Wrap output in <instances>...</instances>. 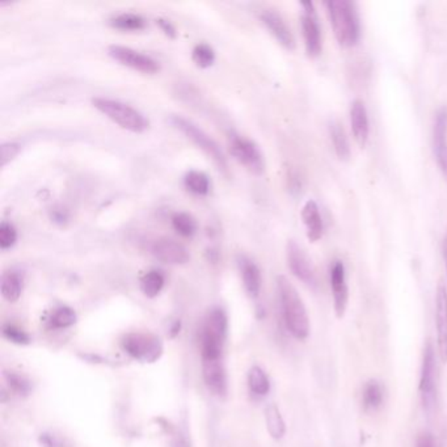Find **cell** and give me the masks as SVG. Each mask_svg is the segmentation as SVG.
Wrapping results in <instances>:
<instances>
[{
	"label": "cell",
	"instance_id": "7",
	"mask_svg": "<svg viewBox=\"0 0 447 447\" xmlns=\"http://www.w3.org/2000/svg\"><path fill=\"white\" fill-rule=\"evenodd\" d=\"M121 347L130 357L146 363L156 362L163 354V344L160 338L152 333H128L122 338Z\"/></svg>",
	"mask_w": 447,
	"mask_h": 447
},
{
	"label": "cell",
	"instance_id": "17",
	"mask_svg": "<svg viewBox=\"0 0 447 447\" xmlns=\"http://www.w3.org/2000/svg\"><path fill=\"white\" fill-rule=\"evenodd\" d=\"M202 378L210 392L218 398H225L227 394V375L220 361H202Z\"/></svg>",
	"mask_w": 447,
	"mask_h": 447
},
{
	"label": "cell",
	"instance_id": "33",
	"mask_svg": "<svg viewBox=\"0 0 447 447\" xmlns=\"http://www.w3.org/2000/svg\"><path fill=\"white\" fill-rule=\"evenodd\" d=\"M4 378L8 383L11 389L16 392L18 395H28L30 392V382L20 374H16L13 371L4 373Z\"/></svg>",
	"mask_w": 447,
	"mask_h": 447
},
{
	"label": "cell",
	"instance_id": "11",
	"mask_svg": "<svg viewBox=\"0 0 447 447\" xmlns=\"http://www.w3.org/2000/svg\"><path fill=\"white\" fill-rule=\"evenodd\" d=\"M303 13L300 16L302 33L308 55L315 57L321 51V29L319 24L318 15L312 1H302Z\"/></svg>",
	"mask_w": 447,
	"mask_h": 447
},
{
	"label": "cell",
	"instance_id": "18",
	"mask_svg": "<svg viewBox=\"0 0 447 447\" xmlns=\"http://www.w3.org/2000/svg\"><path fill=\"white\" fill-rule=\"evenodd\" d=\"M238 268L247 294L251 298H259L262 286V277L256 262L244 255H239Z\"/></svg>",
	"mask_w": 447,
	"mask_h": 447
},
{
	"label": "cell",
	"instance_id": "29",
	"mask_svg": "<svg viewBox=\"0 0 447 447\" xmlns=\"http://www.w3.org/2000/svg\"><path fill=\"white\" fill-rule=\"evenodd\" d=\"M171 222H172L173 229L182 238L194 236L196 232H197V229H199L196 219L193 218L188 213H182V211L175 213L172 215Z\"/></svg>",
	"mask_w": 447,
	"mask_h": 447
},
{
	"label": "cell",
	"instance_id": "37",
	"mask_svg": "<svg viewBox=\"0 0 447 447\" xmlns=\"http://www.w3.org/2000/svg\"><path fill=\"white\" fill-rule=\"evenodd\" d=\"M156 24L159 25L160 29L164 32L166 36H168L171 39H175V37H176V29H175V27L172 25L171 21L164 20V19H158Z\"/></svg>",
	"mask_w": 447,
	"mask_h": 447
},
{
	"label": "cell",
	"instance_id": "38",
	"mask_svg": "<svg viewBox=\"0 0 447 447\" xmlns=\"http://www.w3.org/2000/svg\"><path fill=\"white\" fill-rule=\"evenodd\" d=\"M442 256H443V261H445V267H446L447 272V229L445 232V236L442 240Z\"/></svg>",
	"mask_w": 447,
	"mask_h": 447
},
{
	"label": "cell",
	"instance_id": "35",
	"mask_svg": "<svg viewBox=\"0 0 447 447\" xmlns=\"http://www.w3.org/2000/svg\"><path fill=\"white\" fill-rule=\"evenodd\" d=\"M21 151V146L16 142H7L1 145V166L6 167L11 160L15 159Z\"/></svg>",
	"mask_w": 447,
	"mask_h": 447
},
{
	"label": "cell",
	"instance_id": "24",
	"mask_svg": "<svg viewBox=\"0 0 447 447\" xmlns=\"http://www.w3.org/2000/svg\"><path fill=\"white\" fill-rule=\"evenodd\" d=\"M265 422L269 434L273 439H282L286 434V424L281 415V411L276 404H269L265 408Z\"/></svg>",
	"mask_w": 447,
	"mask_h": 447
},
{
	"label": "cell",
	"instance_id": "21",
	"mask_svg": "<svg viewBox=\"0 0 447 447\" xmlns=\"http://www.w3.org/2000/svg\"><path fill=\"white\" fill-rule=\"evenodd\" d=\"M22 288H24V277L20 272L11 269L3 273L0 290H1L3 298L7 302L10 303L18 302L22 294Z\"/></svg>",
	"mask_w": 447,
	"mask_h": 447
},
{
	"label": "cell",
	"instance_id": "9",
	"mask_svg": "<svg viewBox=\"0 0 447 447\" xmlns=\"http://www.w3.org/2000/svg\"><path fill=\"white\" fill-rule=\"evenodd\" d=\"M108 54L110 58L117 60L122 66H126L131 70L140 71L143 74L154 75L160 71V65L158 60H154L147 54L131 49L122 45H110L108 48Z\"/></svg>",
	"mask_w": 447,
	"mask_h": 447
},
{
	"label": "cell",
	"instance_id": "16",
	"mask_svg": "<svg viewBox=\"0 0 447 447\" xmlns=\"http://www.w3.org/2000/svg\"><path fill=\"white\" fill-rule=\"evenodd\" d=\"M260 19L283 48L288 50L295 48L294 34L279 12L274 10H264L260 13Z\"/></svg>",
	"mask_w": 447,
	"mask_h": 447
},
{
	"label": "cell",
	"instance_id": "36",
	"mask_svg": "<svg viewBox=\"0 0 447 447\" xmlns=\"http://www.w3.org/2000/svg\"><path fill=\"white\" fill-rule=\"evenodd\" d=\"M416 447H437L436 438L432 433H421L416 439Z\"/></svg>",
	"mask_w": 447,
	"mask_h": 447
},
{
	"label": "cell",
	"instance_id": "22",
	"mask_svg": "<svg viewBox=\"0 0 447 447\" xmlns=\"http://www.w3.org/2000/svg\"><path fill=\"white\" fill-rule=\"evenodd\" d=\"M385 401V387L377 379H370L362 388L361 403L366 412H374Z\"/></svg>",
	"mask_w": 447,
	"mask_h": 447
},
{
	"label": "cell",
	"instance_id": "6",
	"mask_svg": "<svg viewBox=\"0 0 447 447\" xmlns=\"http://www.w3.org/2000/svg\"><path fill=\"white\" fill-rule=\"evenodd\" d=\"M420 398L424 412L432 416L437 406V359L436 349L430 341H427L421 366L420 377Z\"/></svg>",
	"mask_w": 447,
	"mask_h": 447
},
{
	"label": "cell",
	"instance_id": "4",
	"mask_svg": "<svg viewBox=\"0 0 447 447\" xmlns=\"http://www.w3.org/2000/svg\"><path fill=\"white\" fill-rule=\"evenodd\" d=\"M92 105L122 129L135 134L145 133L149 129V119L140 110L133 108L126 102L108 98H93Z\"/></svg>",
	"mask_w": 447,
	"mask_h": 447
},
{
	"label": "cell",
	"instance_id": "20",
	"mask_svg": "<svg viewBox=\"0 0 447 447\" xmlns=\"http://www.w3.org/2000/svg\"><path fill=\"white\" fill-rule=\"evenodd\" d=\"M302 219L306 227L307 238L311 241H318L324 232V222L318 204L314 199H309L302 209Z\"/></svg>",
	"mask_w": 447,
	"mask_h": 447
},
{
	"label": "cell",
	"instance_id": "30",
	"mask_svg": "<svg viewBox=\"0 0 447 447\" xmlns=\"http://www.w3.org/2000/svg\"><path fill=\"white\" fill-rule=\"evenodd\" d=\"M76 320H78L76 312L72 308L62 306L53 311L49 323L53 328L65 329L74 326Z\"/></svg>",
	"mask_w": 447,
	"mask_h": 447
},
{
	"label": "cell",
	"instance_id": "28",
	"mask_svg": "<svg viewBox=\"0 0 447 447\" xmlns=\"http://www.w3.org/2000/svg\"><path fill=\"white\" fill-rule=\"evenodd\" d=\"M184 185L196 196H208L210 193V179L201 171H189L184 178Z\"/></svg>",
	"mask_w": 447,
	"mask_h": 447
},
{
	"label": "cell",
	"instance_id": "10",
	"mask_svg": "<svg viewBox=\"0 0 447 447\" xmlns=\"http://www.w3.org/2000/svg\"><path fill=\"white\" fill-rule=\"evenodd\" d=\"M286 258H288V269L291 273L303 283H306L309 288L318 286L316 272L314 268V264L308 258L306 251L299 246L297 241L290 240L286 247Z\"/></svg>",
	"mask_w": 447,
	"mask_h": 447
},
{
	"label": "cell",
	"instance_id": "1",
	"mask_svg": "<svg viewBox=\"0 0 447 447\" xmlns=\"http://www.w3.org/2000/svg\"><path fill=\"white\" fill-rule=\"evenodd\" d=\"M279 305L285 326L293 338L306 340L309 335V318L298 290L285 276L277 277Z\"/></svg>",
	"mask_w": 447,
	"mask_h": 447
},
{
	"label": "cell",
	"instance_id": "26",
	"mask_svg": "<svg viewBox=\"0 0 447 447\" xmlns=\"http://www.w3.org/2000/svg\"><path fill=\"white\" fill-rule=\"evenodd\" d=\"M249 391L259 398L267 396L270 391V380L267 373L260 366H252L248 373Z\"/></svg>",
	"mask_w": 447,
	"mask_h": 447
},
{
	"label": "cell",
	"instance_id": "25",
	"mask_svg": "<svg viewBox=\"0 0 447 447\" xmlns=\"http://www.w3.org/2000/svg\"><path fill=\"white\" fill-rule=\"evenodd\" d=\"M329 133H331L332 143H333V147H335L338 158L348 160L350 158V145H349L348 137H347V133L342 128V125L338 121L331 122Z\"/></svg>",
	"mask_w": 447,
	"mask_h": 447
},
{
	"label": "cell",
	"instance_id": "5",
	"mask_svg": "<svg viewBox=\"0 0 447 447\" xmlns=\"http://www.w3.org/2000/svg\"><path fill=\"white\" fill-rule=\"evenodd\" d=\"M169 122L172 124L173 128H176L188 140H192L199 149H202L210 159L215 163L219 171H222L223 173L229 172V164H227V159H226L223 151L219 147L218 143L210 137L209 134H206L204 130L197 126L194 122H192L190 119L181 117V116H172L169 119Z\"/></svg>",
	"mask_w": 447,
	"mask_h": 447
},
{
	"label": "cell",
	"instance_id": "23",
	"mask_svg": "<svg viewBox=\"0 0 447 447\" xmlns=\"http://www.w3.org/2000/svg\"><path fill=\"white\" fill-rule=\"evenodd\" d=\"M110 25L114 29L124 30V32H140L146 29L147 21L138 13L124 12L116 15L113 19H110Z\"/></svg>",
	"mask_w": 447,
	"mask_h": 447
},
{
	"label": "cell",
	"instance_id": "3",
	"mask_svg": "<svg viewBox=\"0 0 447 447\" xmlns=\"http://www.w3.org/2000/svg\"><path fill=\"white\" fill-rule=\"evenodd\" d=\"M324 4L328 12L332 29L340 45H354L359 39L361 32L356 4L350 0H327Z\"/></svg>",
	"mask_w": 447,
	"mask_h": 447
},
{
	"label": "cell",
	"instance_id": "27",
	"mask_svg": "<svg viewBox=\"0 0 447 447\" xmlns=\"http://www.w3.org/2000/svg\"><path fill=\"white\" fill-rule=\"evenodd\" d=\"M166 285V279L159 270H149L140 279V290L147 298L158 297Z\"/></svg>",
	"mask_w": 447,
	"mask_h": 447
},
{
	"label": "cell",
	"instance_id": "19",
	"mask_svg": "<svg viewBox=\"0 0 447 447\" xmlns=\"http://www.w3.org/2000/svg\"><path fill=\"white\" fill-rule=\"evenodd\" d=\"M350 124L354 140L361 147H365L370 134L368 113L366 105L362 100H354L350 107Z\"/></svg>",
	"mask_w": 447,
	"mask_h": 447
},
{
	"label": "cell",
	"instance_id": "12",
	"mask_svg": "<svg viewBox=\"0 0 447 447\" xmlns=\"http://www.w3.org/2000/svg\"><path fill=\"white\" fill-rule=\"evenodd\" d=\"M149 251L155 259L168 265H184L190 260L188 249L173 239H156Z\"/></svg>",
	"mask_w": 447,
	"mask_h": 447
},
{
	"label": "cell",
	"instance_id": "15",
	"mask_svg": "<svg viewBox=\"0 0 447 447\" xmlns=\"http://www.w3.org/2000/svg\"><path fill=\"white\" fill-rule=\"evenodd\" d=\"M433 151L438 167L447 180V107L438 109L434 119Z\"/></svg>",
	"mask_w": 447,
	"mask_h": 447
},
{
	"label": "cell",
	"instance_id": "31",
	"mask_svg": "<svg viewBox=\"0 0 447 447\" xmlns=\"http://www.w3.org/2000/svg\"><path fill=\"white\" fill-rule=\"evenodd\" d=\"M192 60L199 69H209L210 66L214 65L215 51L210 45L202 42L194 46V49L192 51Z\"/></svg>",
	"mask_w": 447,
	"mask_h": 447
},
{
	"label": "cell",
	"instance_id": "14",
	"mask_svg": "<svg viewBox=\"0 0 447 447\" xmlns=\"http://www.w3.org/2000/svg\"><path fill=\"white\" fill-rule=\"evenodd\" d=\"M436 327H437L438 354L447 363V288L443 282L438 283L436 294Z\"/></svg>",
	"mask_w": 447,
	"mask_h": 447
},
{
	"label": "cell",
	"instance_id": "32",
	"mask_svg": "<svg viewBox=\"0 0 447 447\" xmlns=\"http://www.w3.org/2000/svg\"><path fill=\"white\" fill-rule=\"evenodd\" d=\"M18 241V229H15V226L3 220L0 223V248L3 251L11 249Z\"/></svg>",
	"mask_w": 447,
	"mask_h": 447
},
{
	"label": "cell",
	"instance_id": "34",
	"mask_svg": "<svg viewBox=\"0 0 447 447\" xmlns=\"http://www.w3.org/2000/svg\"><path fill=\"white\" fill-rule=\"evenodd\" d=\"M3 336L19 345H27L30 342L29 336L22 329L18 328L16 326H12V324L3 326Z\"/></svg>",
	"mask_w": 447,
	"mask_h": 447
},
{
	"label": "cell",
	"instance_id": "8",
	"mask_svg": "<svg viewBox=\"0 0 447 447\" xmlns=\"http://www.w3.org/2000/svg\"><path fill=\"white\" fill-rule=\"evenodd\" d=\"M229 147L234 159L253 175H262L265 160L259 146L244 135L232 133L229 138Z\"/></svg>",
	"mask_w": 447,
	"mask_h": 447
},
{
	"label": "cell",
	"instance_id": "13",
	"mask_svg": "<svg viewBox=\"0 0 447 447\" xmlns=\"http://www.w3.org/2000/svg\"><path fill=\"white\" fill-rule=\"evenodd\" d=\"M329 281L333 295V308L338 319L344 318L349 302V288L347 283V273L345 267L341 261H335L331 272Z\"/></svg>",
	"mask_w": 447,
	"mask_h": 447
},
{
	"label": "cell",
	"instance_id": "2",
	"mask_svg": "<svg viewBox=\"0 0 447 447\" xmlns=\"http://www.w3.org/2000/svg\"><path fill=\"white\" fill-rule=\"evenodd\" d=\"M227 316L222 308L213 307L208 311L199 335L202 361L223 359V350L227 338Z\"/></svg>",
	"mask_w": 447,
	"mask_h": 447
}]
</instances>
